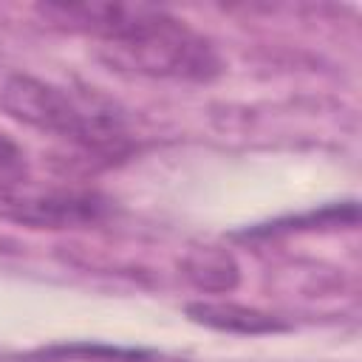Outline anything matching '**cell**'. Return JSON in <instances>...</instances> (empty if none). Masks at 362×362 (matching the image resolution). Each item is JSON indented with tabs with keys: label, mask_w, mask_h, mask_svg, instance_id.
<instances>
[{
	"label": "cell",
	"mask_w": 362,
	"mask_h": 362,
	"mask_svg": "<svg viewBox=\"0 0 362 362\" xmlns=\"http://www.w3.org/2000/svg\"><path fill=\"white\" fill-rule=\"evenodd\" d=\"M40 14L99 42L102 57L124 71L206 82L221 74L215 45L164 8L144 3H45Z\"/></svg>",
	"instance_id": "obj_1"
},
{
	"label": "cell",
	"mask_w": 362,
	"mask_h": 362,
	"mask_svg": "<svg viewBox=\"0 0 362 362\" xmlns=\"http://www.w3.org/2000/svg\"><path fill=\"white\" fill-rule=\"evenodd\" d=\"M0 105L11 119L57 136L85 153L113 158L130 150L122 110L99 93H79L57 82L14 74L0 90Z\"/></svg>",
	"instance_id": "obj_2"
},
{
	"label": "cell",
	"mask_w": 362,
	"mask_h": 362,
	"mask_svg": "<svg viewBox=\"0 0 362 362\" xmlns=\"http://www.w3.org/2000/svg\"><path fill=\"white\" fill-rule=\"evenodd\" d=\"M110 212V201L93 189L42 187L14 181L0 187V218L28 229H76L99 223Z\"/></svg>",
	"instance_id": "obj_3"
},
{
	"label": "cell",
	"mask_w": 362,
	"mask_h": 362,
	"mask_svg": "<svg viewBox=\"0 0 362 362\" xmlns=\"http://www.w3.org/2000/svg\"><path fill=\"white\" fill-rule=\"evenodd\" d=\"M187 314L201 325L232 334H269L286 328V322H280L277 317L238 303H189Z\"/></svg>",
	"instance_id": "obj_4"
},
{
	"label": "cell",
	"mask_w": 362,
	"mask_h": 362,
	"mask_svg": "<svg viewBox=\"0 0 362 362\" xmlns=\"http://www.w3.org/2000/svg\"><path fill=\"white\" fill-rule=\"evenodd\" d=\"M184 269H187V277L206 291H223L238 283V266L232 255L221 249H195L187 257Z\"/></svg>",
	"instance_id": "obj_5"
},
{
	"label": "cell",
	"mask_w": 362,
	"mask_h": 362,
	"mask_svg": "<svg viewBox=\"0 0 362 362\" xmlns=\"http://www.w3.org/2000/svg\"><path fill=\"white\" fill-rule=\"evenodd\" d=\"M25 178V153L14 139L0 133V187Z\"/></svg>",
	"instance_id": "obj_6"
}]
</instances>
